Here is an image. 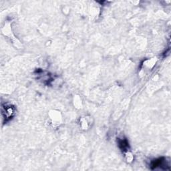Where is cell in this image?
Wrapping results in <instances>:
<instances>
[{
    "mask_svg": "<svg viewBox=\"0 0 171 171\" xmlns=\"http://www.w3.org/2000/svg\"><path fill=\"white\" fill-rule=\"evenodd\" d=\"M151 169H156L159 167V168L161 169L167 170V169H169L167 168V167H169L170 166L169 164L166 162V160L165 158H161V159H156L153 160V161L151 162Z\"/></svg>",
    "mask_w": 171,
    "mask_h": 171,
    "instance_id": "cell-1",
    "label": "cell"
},
{
    "mask_svg": "<svg viewBox=\"0 0 171 171\" xmlns=\"http://www.w3.org/2000/svg\"><path fill=\"white\" fill-rule=\"evenodd\" d=\"M119 146L122 150H126L128 147V143L126 140H122L119 141Z\"/></svg>",
    "mask_w": 171,
    "mask_h": 171,
    "instance_id": "cell-2",
    "label": "cell"
}]
</instances>
